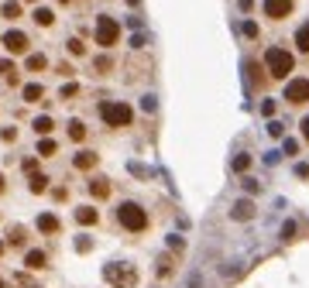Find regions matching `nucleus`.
Returning a JSON list of instances; mask_svg holds the SVG:
<instances>
[{"label":"nucleus","instance_id":"obj_38","mask_svg":"<svg viewBox=\"0 0 309 288\" xmlns=\"http://www.w3.org/2000/svg\"><path fill=\"white\" fill-rule=\"evenodd\" d=\"M0 288H7V285H4V278H0Z\"/></svg>","mask_w":309,"mask_h":288},{"label":"nucleus","instance_id":"obj_17","mask_svg":"<svg viewBox=\"0 0 309 288\" xmlns=\"http://www.w3.org/2000/svg\"><path fill=\"white\" fill-rule=\"evenodd\" d=\"M35 24H41V28H52V24H55V14H52L48 7H35Z\"/></svg>","mask_w":309,"mask_h":288},{"label":"nucleus","instance_id":"obj_24","mask_svg":"<svg viewBox=\"0 0 309 288\" xmlns=\"http://www.w3.org/2000/svg\"><path fill=\"white\" fill-rule=\"evenodd\" d=\"M52 127H55L52 117H35V131H38V134H52Z\"/></svg>","mask_w":309,"mask_h":288},{"label":"nucleus","instance_id":"obj_25","mask_svg":"<svg viewBox=\"0 0 309 288\" xmlns=\"http://www.w3.org/2000/svg\"><path fill=\"white\" fill-rule=\"evenodd\" d=\"M48 182H52L48 175H31V192H35V196H38V192H45V189H48Z\"/></svg>","mask_w":309,"mask_h":288},{"label":"nucleus","instance_id":"obj_9","mask_svg":"<svg viewBox=\"0 0 309 288\" xmlns=\"http://www.w3.org/2000/svg\"><path fill=\"white\" fill-rule=\"evenodd\" d=\"M35 227H38V233H45V237H55V233L62 230V223H58L55 213H41L38 220H35Z\"/></svg>","mask_w":309,"mask_h":288},{"label":"nucleus","instance_id":"obj_27","mask_svg":"<svg viewBox=\"0 0 309 288\" xmlns=\"http://www.w3.org/2000/svg\"><path fill=\"white\" fill-rule=\"evenodd\" d=\"M65 52H69V55H83L86 48H83V41H79V38H69V41H65Z\"/></svg>","mask_w":309,"mask_h":288},{"label":"nucleus","instance_id":"obj_23","mask_svg":"<svg viewBox=\"0 0 309 288\" xmlns=\"http://www.w3.org/2000/svg\"><path fill=\"white\" fill-rule=\"evenodd\" d=\"M295 45H299V52H309V24H302L295 31Z\"/></svg>","mask_w":309,"mask_h":288},{"label":"nucleus","instance_id":"obj_3","mask_svg":"<svg viewBox=\"0 0 309 288\" xmlns=\"http://www.w3.org/2000/svg\"><path fill=\"white\" fill-rule=\"evenodd\" d=\"M100 117H103L107 127H131L134 110L127 103H100Z\"/></svg>","mask_w":309,"mask_h":288},{"label":"nucleus","instance_id":"obj_26","mask_svg":"<svg viewBox=\"0 0 309 288\" xmlns=\"http://www.w3.org/2000/svg\"><path fill=\"white\" fill-rule=\"evenodd\" d=\"M248 168H251V158H248V154H237V158H234V172H248Z\"/></svg>","mask_w":309,"mask_h":288},{"label":"nucleus","instance_id":"obj_40","mask_svg":"<svg viewBox=\"0 0 309 288\" xmlns=\"http://www.w3.org/2000/svg\"><path fill=\"white\" fill-rule=\"evenodd\" d=\"M0 254H4V244H0Z\"/></svg>","mask_w":309,"mask_h":288},{"label":"nucleus","instance_id":"obj_41","mask_svg":"<svg viewBox=\"0 0 309 288\" xmlns=\"http://www.w3.org/2000/svg\"><path fill=\"white\" fill-rule=\"evenodd\" d=\"M28 4H35V0H28Z\"/></svg>","mask_w":309,"mask_h":288},{"label":"nucleus","instance_id":"obj_2","mask_svg":"<svg viewBox=\"0 0 309 288\" xmlns=\"http://www.w3.org/2000/svg\"><path fill=\"white\" fill-rule=\"evenodd\" d=\"M265 65H268V72L275 79H285L295 69V58H292V52H285V48H268L265 52Z\"/></svg>","mask_w":309,"mask_h":288},{"label":"nucleus","instance_id":"obj_31","mask_svg":"<svg viewBox=\"0 0 309 288\" xmlns=\"http://www.w3.org/2000/svg\"><path fill=\"white\" fill-rule=\"evenodd\" d=\"M21 168H24V172H35V168H38V158H24Z\"/></svg>","mask_w":309,"mask_h":288},{"label":"nucleus","instance_id":"obj_11","mask_svg":"<svg viewBox=\"0 0 309 288\" xmlns=\"http://www.w3.org/2000/svg\"><path fill=\"white\" fill-rule=\"evenodd\" d=\"M76 223L79 227H93V223H100V210L97 206H76Z\"/></svg>","mask_w":309,"mask_h":288},{"label":"nucleus","instance_id":"obj_1","mask_svg":"<svg viewBox=\"0 0 309 288\" xmlns=\"http://www.w3.org/2000/svg\"><path fill=\"white\" fill-rule=\"evenodd\" d=\"M117 223L131 233H144L148 230V213L141 210L137 203H120L117 206Z\"/></svg>","mask_w":309,"mask_h":288},{"label":"nucleus","instance_id":"obj_7","mask_svg":"<svg viewBox=\"0 0 309 288\" xmlns=\"http://www.w3.org/2000/svg\"><path fill=\"white\" fill-rule=\"evenodd\" d=\"M4 48H7L11 55H24V52L31 48V41H28L24 31H7V35H4Z\"/></svg>","mask_w":309,"mask_h":288},{"label":"nucleus","instance_id":"obj_37","mask_svg":"<svg viewBox=\"0 0 309 288\" xmlns=\"http://www.w3.org/2000/svg\"><path fill=\"white\" fill-rule=\"evenodd\" d=\"M127 4H131V7H137V4H141V0H127Z\"/></svg>","mask_w":309,"mask_h":288},{"label":"nucleus","instance_id":"obj_22","mask_svg":"<svg viewBox=\"0 0 309 288\" xmlns=\"http://www.w3.org/2000/svg\"><path fill=\"white\" fill-rule=\"evenodd\" d=\"M69 137H72V141H83V137H86V124H83V120H69Z\"/></svg>","mask_w":309,"mask_h":288},{"label":"nucleus","instance_id":"obj_30","mask_svg":"<svg viewBox=\"0 0 309 288\" xmlns=\"http://www.w3.org/2000/svg\"><path fill=\"white\" fill-rule=\"evenodd\" d=\"M76 93H79V86H76V82H72V86L65 82V86H62V93H58V96H62V100H72Z\"/></svg>","mask_w":309,"mask_h":288},{"label":"nucleus","instance_id":"obj_18","mask_svg":"<svg viewBox=\"0 0 309 288\" xmlns=\"http://www.w3.org/2000/svg\"><path fill=\"white\" fill-rule=\"evenodd\" d=\"M41 96H45V86H38V82L24 86V100H28V103H41Z\"/></svg>","mask_w":309,"mask_h":288},{"label":"nucleus","instance_id":"obj_4","mask_svg":"<svg viewBox=\"0 0 309 288\" xmlns=\"http://www.w3.org/2000/svg\"><path fill=\"white\" fill-rule=\"evenodd\" d=\"M93 35H97V45H100V48H114L117 38H120V24H117L110 14H100V18H97V28H93Z\"/></svg>","mask_w":309,"mask_h":288},{"label":"nucleus","instance_id":"obj_32","mask_svg":"<svg viewBox=\"0 0 309 288\" xmlns=\"http://www.w3.org/2000/svg\"><path fill=\"white\" fill-rule=\"evenodd\" d=\"M244 35H248V38H258V24H254V21L244 24Z\"/></svg>","mask_w":309,"mask_h":288},{"label":"nucleus","instance_id":"obj_10","mask_svg":"<svg viewBox=\"0 0 309 288\" xmlns=\"http://www.w3.org/2000/svg\"><path fill=\"white\" fill-rule=\"evenodd\" d=\"M24 268H28V271H45V268H48V254L38 250V247H31L28 254H24Z\"/></svg>","mask_w":309,"mask_h":288},{"label":"nucleus","instance_id":"obj_34","mask_svg":"<svg viewBox=\"0 0 309 288\" xmlns=\"http://www.w3.org/2000/svg\"><path fill=\"white\" fill-rule=\"evenodd\" d=\"M261 114H265V117L275 114V103H271V100H265V103H261Z\"/></svg>","mask_w":309,"mask_h":288},{"label":"nucleus","instance_id":"obj_12","mask_svg":"<svg viewBox=\"0 0 309 288\" xmlns=\"http://www.w3.org/2000/svg\"><path fill=\"white\" fill-rule=\"evenodd\" d=\"M7 244L11 247H28V230L24 227H7Z\"/></svg>","mask_w":309,"mask_h":288},{"label":"nucleus","instance_id":"obj_36","mask_svg":"<svg viewBox=\"0 0 309 288\" xmlns=\"http://www.w3.org/2000/svg\"><path fill=\"white\" fill-rule=\"evenodd\" d=\"M4 189H7V182H4V172H0V192H4Z\"/></svg>","mask_w":309,"mask_h":288},{"label":"nucleus","instance_id":"obj_19","mask_svg":"<svg viewBox=\"0 0 309 288\" xmlns=\"http://www.w3.org/2000/svg\"><path fill=\"white\" fill-rule=\"evenodd\" d=\"M93 69H97L100 76H107V72L114 69V58H110V55H97V58H93Z\"/></svg>","mask_w":309,"mask_h":288},{"label":"nucleus","instance_id":"obj_16","mask_svg":"<svg viewBox=\"0 0 309 288\" xmlns=\"http://www.w3.org/2000/svg\"><path fill=\"white\" fill-rule=\"evenodd\" d=\"M0 14H4V18H7V21H18L21 14H24V7H21L18 0H7V4L0 7Z\"/></svg>","mask_w":309,"mask_h":288},{"label":"nucleus","instance_id":"obj_21","mask_svg":"<svg viewBox=\"0 0 309 288\" xmlns=\"http://www.w3.org/2000/svg\"><path fill=\"white\" fill-rule=\"evenodd\" d=\"M55 154V141L52 137H41L38 141V158H52Z\"/></svg>","mask_w":309,"mask_h":288},{"label":"nucleus","instance_id":"obj_13","mask_svg":"<svg viewBox=\"0 0 309 288\" xmlns=\"http://www.w3.org/2000/svg\"><path fill=\"white\" fill-rule=\"evenodd\" d=\"M230 216H234V220H251V216H254V203H251V199H241V203H234Z\"/></svg>","mask_w":309,"mask_h":288},{"label":"nucleus","instance_id":"obj_15","mask_svg":"<svg viewBox=\"0 0 309 288\" xmlns=\"http://www.w3.org/2000/svg\"><path fill=\"white\" fill-rule=\"evenodd\" d=\"M90 196L107 199V196H110V182H107V178H93V182H90Z\"/></svg>","mask_w":309,"mask_h":288},{"label":"nucleus","instance_id":"obj_8","mask_svg":"<svg viewBox=\"0 0 309 288\" xmlns=\"http://www.w3.org/2000/svg\"><path fill=\"white\" fill-rule=\"evenodd\" d=\"M292 4L295 0H265V14H268L271 21H282L292 14Z\"/></svg>","mask_w":309,"mask_h":288},{"label":"nucleus","instance_id":"obj_6","mask_svg":"<svg viewBox=\"0 0 309 288\" xmlns=\"http://www.w3.org/2000/svg\"><path fill=\"white\" fill-rule=\"evenodd\" d=\"M285 100L289 103H309V79H292L289 86H285Z\"/></svg>","mask_w":309,"mask_h":288},{"label":"nucleus","instance_id":"obj_29","mask_svg":"<svg viewBox=\"0 0 309 288\" xmlns=\"http://www.w3.org/2000/svg\"><path fill=\"white\" fill-rule=\"evenodd\" d=\"M0 76L14 79V62H11V58H4V62H0Z\"/></svg>","mask_w":309,"mask_h":288},{"label":"nucleus","instance_id":"obj_39","mask_svg":"<svg viewBox=\"0 0 309 288\" xmlns=\"http://www.w3.org/2000/svg\"><path fill=\"white\" fill-rule=\"evenodd\" d=\"M62 4H72V0H62Z\"/></svg>","mask_w":309,"mask_h":288},{"label":"nucleus","instance_id":"obj_14","mask_svg":"<svg viewBox=\"0 0 309 288\" xmlns=\"http://www.w3.org/2000/svg\"><path fill=\"white\" fill-rule=\"evenodd\" d=\"M97 161H100V158L93 151H79L76 158H72V168H83V172H86V168H93Z\"/></svg>","mask_w":309,"mask_h":288},{"label":"nucleus","instance_id":"obj_5","mask_svg":"<svg viewBox=\"0 0 309 288\" xmlns=\"http://www.w3.org/2000/svg\"><path fill=\"white\" fill-rule=\"evenodd\" d=\"M103 278L114 288H134L137 285V271L127 268V264H107V268H103Z\"/></svg>","mask_w":309,"mask_h":288},{"label":"nucleus","instance_id":"obj_20","mask_svg":"<svg viewBox=\"0 0 309 288\" xmlns=\"http://www.w3.org/2000/svg\"><path fill=\"white\" fill-rule=\"evenodd\" d=\"M41 69H48V58L45 55H28V72H41Z\"/></svg>","mask_w":309,"mask_h":288},{"label":"nucleus","instance_id":"obj_35","mask_svg":"<svg viewBox=\"0 0 309 288\" xmlns=\"http://www.w3.org/2000/svg\"><path fill=\"white\" fill-rule=\"evenodd\" d=\"M302 137H306V141H309V117H306V120H302Z\"/></svg>","mask_w":309,"mask_h":288},{"label":"nucleus","instance_id":"obj_33","mask_svg":"<svg viewBox=\"0 0 309 288\" xmlns=\"http://www.w3.org/2000/svg\"><path fill=\"white\" fill-rule=\"evenodd\" d=\"M0 137H4V141H7V144H11V141H14V137H18V131H14V127H4V131H0Z\"/></svg>","mask_w":309,"mask_h":288},{"label":"nucleus","instance_id":"obj_28","mask_svg":"<svg viewBox=\"0 0 309 288\" xmlns=\"http://www.w3.org/2000/svg\"><path fill=\"white\" fill-rule=\"evenodd\" d=\"M76 250H79V254H90V250H93V240H90V237L83 233V237L76 240Z\"/></svg>","mask_w":309,"mask_h":288}]
</instances>
